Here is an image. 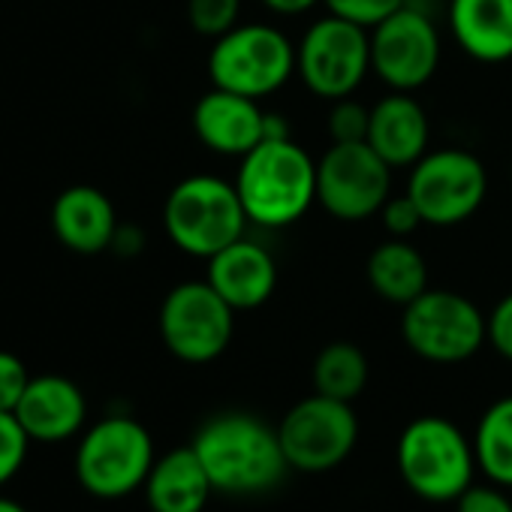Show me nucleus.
I'll return each mask as SVG.
<instances>
[{
	"mask_svg": "<svg viewBox=\"0 0 512 512\" xmlns=\"http://www.w3.org/2000/svg\"><path fill=\"white\" fill-rule=\"evenodd\" d=\"M247 211L235 190V181L217 175H190L178 181L163 205V226L172 244L199 260L244 238Z\"/></svg>",
	"mask_w": 512,
	"mask_h": 512,
	"instance_id": "7ed1b4c3",
	"label": "nucleus"
},
{
	"mask_svg": "<svg viewBox=\"0 0 512 512\" xmlns=\"http://www.w3.org/2000/svg\"><path fill=\"white\" fill-rule=\"evenodd\" d=\"M266 115L260 100L211 88L193 106V133L211 154L241 160L266 139Z\"/></svg>",
	"mask_w": 512,
	"mask_h": 512,
	"instance_id": "4468645a",
	"label": "nucleus"
},
{
	"mask_svg": "<svg viewBox=\"0 0 512 512\" xmlns=\"http://www.w3.org/2000/svg\"><path fill=\"white\" fill-rule=\"evenodd\" d=\"M266 139H293L290 121L278 112H269L266 115Z\"/></svg>",
	"mask_w": 512,
	"mask_h": 512,
	"instance_id": "72a5a7b5",
	"label": "nucleus"
},
{
	"mask_svg": "<svg viewBox=\"0 0 512 512\" xmlns=\"http://www.w3.org/2000/svg\"><path fill=\"white\" fill-rule=\"evenodd\" d=\"M232 332L235 308L208 281H184L160 305V338L187 365H205L223 356Z\"/></svg>",
	"mask_w": 512,
	"mask_h": 512,
	"instance_id": "9d476101",
	"label": "nucleus"
},
{
	"mask_svg": "<svg viewBox=\"0 0 512 512\" xmlns=\"http://www.w3.org/2000/svg\"><path fill=\"white\" fill-rule=\"evenodd\" d=\"M154 461L145 425L130 416H106L85 431L76 449V479L94 497L112 500L145 485Z\"/></svg>",
	"mask_w": 512,
	"mask_h": 512,
	"instance_id": "0eeeda50",
	"label": "nucleus"
},
{
	"mask_svg": "<svg viewBox=\"0 0 512 512\" xmlns=\"http://www.w3.org/2000/svg\"><path fill=\"white\" fill-rule=\"evenodd\" d=\"M235 311L263 308L278 287V263L269 247L247 235L223 247L208 260L205 278Z\"/></svg>",
	"mask_w": 512,
	"mask_h": 512,
	"instance_id": "2eb2a0df",
	"label": "nucleus"
},
{
	"mask_svg": "<svg viewBox=\"0 0 512 512\" xmlns=\"http://www.w3.org/2000/svg\"><path fill=\"white\" fill-rule=\"evenodd\" d=\"M488 344L512 362V293H506L488 314Z\"/></svg>",
	"mask_w": 512,
	"mask_h": 512,
	"instance_id": "c756f323",
	"label": "nucleus"
},
{
	"mask_svg": "<svg viewBox=\"0 0 512 512\" xmlns=\"http://www.w3.org/2000/svg\"><path fill=\"white\" fill-rule=\"evenodd\" d=\"M241 0H187V22L196 34L217 40L238 25Z\"/></svg>",
	"mask_w": 512,
	"mask_h": 512,
	"instance_id": "b1692460",
	"label": "nucleus"
},
{
	"mask_svg": "<svg viewBox=\"0 0 512 512\" xmlns=\"http://www.w3.org/2000/svg\"><path fill=\"white\" fill-rule=\"evenodd\" d=\"M458 512H512V500L494 488H467L458 497Z\"/></svg>",
	"mask_w": 512,
	"mask_h": 512,
	"instance_id": "7c9ffc66",
	"label": "nucleus"
},
{
	"mask_svg": "<svg viewBox=\"0 0 512 512\" xmlns=\"http://www.w3.org/2000/svg\"><path fill=\"white\" fill-rule=\"evenodd\" d=\"M190 446L196 449L214 491L232 497L275 491L290 470L278 428L241 410L205 419Z\"/></svg>",
	"mask_w": 512,
	"mask_h": 512,
	"instance_id": "f257e3e1",
	"label": "nucleus"
},
{
	"mask_svg": "<svg viewBox=\"0 0 512 512\" xmlns=\"http://www.w3.org/2000/svg\"><path fill=\"white\" fill-rule=\"evenodd\" d=\"M440 34L434 19L407 4L371 28V73L389 91H419L440 67Z\"/></svg>",
	"mask_w": 512,
	"mask_h": 512,
	"instance_id": "f8f14e48",
	"label": "nucleus"
},
{
	"mask_svg": "<svg viewBox=\"0 0 512 512\" xmlns=\"http://www.w3.org/2000/svg\"><path fill=\"white\" fill-rule=\"evenodd\" d=\"M332 16H341L359 28H377L383 19L398 13L407 0H323Z\"/></svg>",
	"mask_w": 512,
	"mask_h": 512,
	"instance_id": "bb28decb",
	"label": "nucleus"
},
{
	"mask_svg": "<svg viewBox=\"0 0 512 512\" xmlns=\"http://www.w3.org/2000/svg\"><path fill=\"white\" fill-rule=\"evenodd\" d=\"M473 467V443L443 416H419L398 437L401 479L425 500H458L470 488Z\"/></svg>",
	"mask_w": 512,
	"mask_h": 512,
	"instance_id": "39448f33",
	"label": "nucleus"
},
{
	"mask_svg": "<svg viewBox=\"0 0 512 512\" xmlns=\"http://www.w3.org/2000/svg\"><path fill=\"white\" fill-rule=\"evenodd\" d=\"M368 145L392 166L410 169L431 148V124L419 100L407 91H389L371 106Z\"/></svg>",
	"mask_w": 512,
	"mask_h": 512,
	"instance_id": "dca6fc26",
	"label": "nucleus"
},
{
	"mask_svg": "<svg viewBox=\"0 0 512 512\" xmlns=\"http://www.w3.org/2000/svg\"><path fill=\"white\" fill-rule=\"evenodd\" d=\"M260 4L275 16H305L317 4H323V0H260Z\"/></svg>",
	"mask_w": 512,
	"mask_h": 512,
	"instance_id": "2f4dec72",
	"label": "nucleus"
},
{
	"mask_svg": "<svg viewBox=\"0 0 512 512\" xmlns=\"http://www.w3.org/2000/svg\"><path fill=\"white\" fill-rule=\"evenodd\" d=\"M52 229L58 241L76 253H103L118 232L115 205L97 187H67L52 205Z\"/></svg>",
	"mask_w": 512,
	"mask_h": 512,
	"instance_id": "a211bd4d",
	"label": "nucleus"
},
{
	"mask_svg": "<svg viewBox=\"0 0 512 512\" xmlns=\"http://www.w3.org/2000/svg\"><path fill=\"white\" fill-rule=\"evenodd\" d=\"M449 31L479 64L512 58V0H449Z\"/></svg>",
	"mask_w": 512,
	"mask_h": 512,
	"instance_id": "6ab92c4d",
	"label": "nucleus"
},
{
	"mask_svg": "<svg viewBox=\"0 0 512 512\" xmlns=\"http://www.w3.org/2000/svg\"><path fill=\"white\" fill-rule=\"evenodd\" d=\"M509 175H512V169H509Z\"/></svg>",
	"mask_w": 512,
	"mask_h": 512,
	"instance_id": "c9c22d12",
	"label": "nucleus"
},
{
	"mask_svg": "<svg viewBox=\"0 0 512 512\" xmlns=\"http://www.w3.org/2000/svg\"><path fill=\"white\" fill-rule=\"evenodd\" d=\"M371 73V31L341 16L317 19L296 46V76L320 100L353 97Z\"/></svg>",
	"mask_w": 512,
	"mask_h": 512,
	"instance_id": "6e6552de",
	"label": "nucleus"
},
{
	"mask_svg": "<svg viewBox=\"0 0 512 512\" xmlns=\"http://www.w3.org/2000/svg\"><path fill=\"white\" fill-rule=\"evenodd\" d=\"M368 356L362 353V347H356L353 341H332L326 344L317 359H314V392L338 398V401H353L362 395V389L368 386Z\"/></svg>",
	"mask_w": 512,
	"mask_h": 512,
	"instance_id": "4be33fe9",
	"label": "nucleus"
},
{
	"mask_svg": "<svg viewBox=\"0 0 512 512\" xmlns=\"http://www.w3.org/2000/svg\"><path fill=\"white\" fill-rule=\"evenodd\" d=\"M235 190L250 223L287 229L317 202V160L296 139H263L238 160Z\"/></svg>",
	"mask_w": 512,
	"mask_h": 512,
	"instance_id": "f03ea898",
	"label": "nucleus"
},
{
	"mask_svg": "<svg viewBox=\"0 0 512 512\" xmlns=\"http://www.w3.org/2000/svg\"><path fill=\"white\" fill-rule=\"evenodd\" d=\"M389 196L392 166L368 142H332L317 160V202L335 220H368Z\"/></svg>",
	"mask_w": 512,
	"mask_h": 512,
	"instance_id": "9b49d317",
	"label": "nucleus"
},
{
	"mask_svg": "<svg viewBox=\"0 0 512 512\" xmlns=\"http://www.w3.org/2000/svg\"><path fill=\"white\" fill-rule=\"evenodd\" d=\"M85 416H88V401L82 389L61 374L31 377L16 407V419L22 422L28 437L43 443H58L79 434Z\"/></svg>",
	"mask_w": 512,
	"mask_h": 512,
	"instance_id": "f3484780",
	"label": "nucleus"
},
{
	"mask_svg": "<svg viewBox=\"0 0 512 512\" xmlns=\"http://www.w3.org/2000/svg\"><path fill=\"white\" fill-rule=\"evenodd\" d=\"M473 452L488 479L512 485V395L494 401L482 413L473 434Z\"/></svg>",
	"mask_w": 512,
	"mask_h": 512,
	"instance_id": "5701e85b",
	"label": "nucleus"
},
{
	"mask_svg": "<svg viewBox=\"0 0 512 512\" xmlns=\"http://www.w3.org/2000/svg\"><path fill=\"white\" fill-rule=\"evenodd\" d=\"M407 196L416 202L425 226H458L470 220L488 196L485 163L464 148L428 151L410 166Z\"/></svg>",
	"mask_w": 512,
	"mask_h": 512,
	"instance_id": "1a4fd4ad",
	"label": "nucleus"
},
{
	"mask_svg": "<svg viewBox=\"0 0 512 512\" xmlns=\"http://www.w3.org/2000/svg\"><path fill=\"white\" fill-rule=\"evenodd\" d=\"M28 383H31V374H28L25 362L7 350H0V410L16 413Z\"/></svg>",
	"mask_w": 512,
	"mask_h": 512,
	"instance_id": "c85d7f7f",
	"label": "nucleus"
},
{
	"mask_svg": "<svg viewBox=\"0 0 512 512\" xmlns=\"http://www.w3.org/2000/svg\"><path fill=\"white\" fill-rule=\"evenodd\" d=\"M296 73L293 40L272 25L250 22L220 34L208 52V76L214 88L253 100L272 97Z\"/></svg>",
	"mask_w": 512,
	"mask_h": 512,
	"instance_id": "20e7f679",
	"label": "nucleus"
},
{
	"mask_svg": "<svg viewBox=\"0 0 512 512\" xmlns=\"http://www.w3.org/2000/svg\"><path fill=\"white\" fill-rule=\"evenodd\" d=\"M368 127H371V106H365L353 97L332 103V109H329L332 142H368Z\"/></svg>",
	"mask_w": 512,
	"mask_h": 512,
	"instance_id": "393cba45",
	"label": "nucleus"
},
{
	"mask_svg": "<svg viewBox=\"0 0 512 512\" xmlns=\"http://www.w3.org/2000/svg\"><path fill=\"white\" fill-rule=\"evenodd\" d=\"M365 275L371 290L389 305H410L416 296L428 290V266L425 256L407 238L380 241L365 263Z\"/></svg>",
	"mask_w": 512,
	"mask_h": 512,
	"instance_id": "412c9836",
	"label": "nucleus"
},
{
	"mask_svg": "<svg viewBox=\"0 0 512 512\" xmlns=\"http://www.w3.org/2000/svg\"><path fill=\"white\" fill-rule=\"evenodd\" d=\"M28 431L16 419V413L0 410V485H7L28 458Z\"/></svg>",
	"mask_w": 512,
	"mask_h": 512,
	"instance_id": "a878e982",
	"label": "nucleus"
},
{
	"mask_svg": "<svg viewBox=\"0 0 512 512\" xmlns=\"http://www.w3.org/2000/svg\"><path fill=\"white\" fill-rule=\"evenodd\" d=\"M377 217H380L389 238H410L419 226H425V220H422L416 202L407 196V190L398 193V196H389Z\"/></svg>",
	"mask_w": 512,
	"mask_h": 512,
	"instance_id": "cd10ccee",
	"label": "nucleus"
},
{
	"mask_svg": "<svg viewBox=\"0 0 512 512\" xmlns=\"http://www.w3.org/2000/svg\"><path fill=\"white\" fill-rule=\"evenodd\" d=\"M278 434L290 467L320 473L341 464L353 452L359 440V419L350 401L314 392L287 410Z\"/></svg>",
	"mask_w": 512,
	"mask_h": 512,
	"instance_id": "ddd939ff",
	"label": "nucleus"
},
{
	"mask_svg": "<svg viewBox=\"0 0 512 512\" xmlns=\"http://www.w3.org/2000/svg\"><path fill=\"white\" fill-rule=\"evenodd\" d=\"M214 485L193 446H181L154 461L145 479L151 512H202Z\"/></svg>",
	"mask_w": 512,
	"mask_h": 512,
	"instance_id": "aec40b11",
	"label": "nucleus"
},
{
	"mask_svg": "<svg viewBox=\"0 0 512 512\" xmlns=\"http://www.w3.org/2000/svg\"><path fill=\"white\" fill-rule=\"evenodd\" d=\"M112 250L130 256V253H139L142 250V232L133 229V226H118L115 238H112Z\"/></svg>",
	"mask_w": 512,
	"mask_h": 512,
	"instance_id": "473e14b6",
	"label": "nucleus"
},
{
	"mask_svg": "<svg viewBox=\"0 0 512 512\" xmlns=\"http://www.w3.org/2000/svg\"><path fill=\"white\" fill-rule=\"evenodd\" d=\"M0 512H28L22 503H16V500H7V497H0Z\"/></svg>",
	"mask_w": 512,
	"mask_h": 512,
	"instance_id": "f704fd0d",
	"label": "nucleus"
},
{
	"mask_svg": "<svg viewBox=\"0 0 512 512\" xmlns=\"http://www.w3.org/2000/svg\"><path fill=\"white\" fill-rule=\"evenodd\" d=\"M401 338L425 362L458 365L488 341V317L467 296L428 287L404 305Z\"/></svg>",
	"mask_w": 512,
	"mask_h": 512,
	"instance_id": "423d86ee",
	"label": "nucleus"
}]
</instances>
